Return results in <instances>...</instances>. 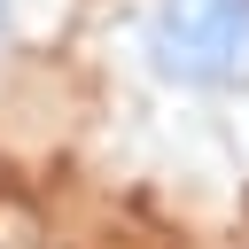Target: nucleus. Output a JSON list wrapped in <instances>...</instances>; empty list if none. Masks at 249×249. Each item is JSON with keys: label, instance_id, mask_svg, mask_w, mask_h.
<instances>
[{"label": "nucleus", "instance_id": "nucleus-1", "mask_svg": "<svg viewBox=\"0 0 249 249\" xmlns=\"http://www.w3.org/2000/svg\"><path fill=\"white\" fill-rule=\"evenodd\" d=\"M140 70L171 93H241L249 86V0H148Z\"/></svg>", "mask_w": 249, "mask_h": 249}, {"label": "nucleus", "instance_id": "nucleus-2", "mask_svg": "<svg viewBox=\"0 0 249 249\" xmlns=\"http://www.w3.org/2000/svg\"><path fill=\"white\" fill-rule=\"evenodd\" d=\"M16 31H23V0H0V54L16 47Z\"/></svg>", "mask_w": 249, "mask_h": 249}]
</instances>
